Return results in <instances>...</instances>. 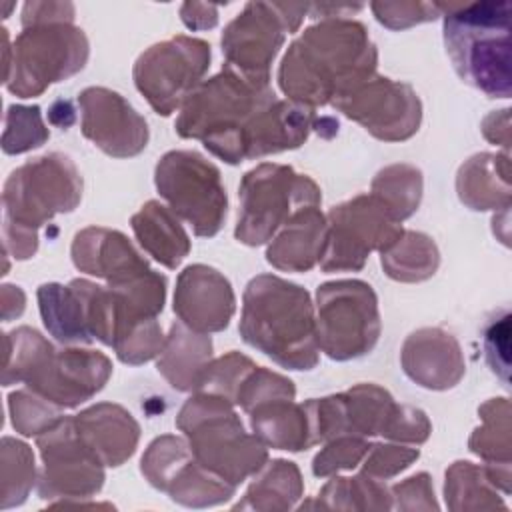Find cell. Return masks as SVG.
I'll use <instances>...</instances> for the list:
<instances>
[{
    "label": "cell",
    "mask_w": 512,
    "mask_h": 512,
    "mask_svg": "<svg viewBox=\"0 0 512 512\" xmlns=\"http://www.w3.org/2000/svg\"><path fill=\"white\" fill-rule=\"evenodd\" d=\"M420 450L400 444H370L362 460V472L376 480H388L418 460Z\"/></svg>",
    "instance_id": "7bdbcfd3"
},
{
    "label": "cell",
    "mask_w": 512,
    "mask_h": 512,
    "mask_svg": "<svg viewBox=\"0 0 512 512\" xmlns=\"http://www.w3.org/2000/svg\"><path fill=\"white\" fill-rule=\"evenodd\" d=\"M6 360L2 384L10 386L14 382H24L30 370L36 366L40 356L46 352L50 342L34 328L20 326L12 332L4 334Z\"/></svg>",
    "instance_id": "d590c367"
},
{
    "label": "cell",
    "mask_w": 512,
    "mask_h": 512,
    "mask_svg": "<svg viewBox=\"0 0 512 512\" xmlns=\"http://www.w3.org/2000/svg\"><path fill=\"white\" fill-rule=\"evenodd\" d=\"M36 480L34 454L28 444L4 436L2 438V508L18 506L26 500Z\"/></svg>",
    "instance_id": "e575fe53"
},
{
    "label": "cell",
    "mask_w": 512,
    "mask_h": 512,
    "mask_svg": "<svg viewBox=\"0 0 512 512\" xmlns=\"http://www.w3.org/2000/svg\"><path fill=\"white\" fill-rule=\"evenodd\" d=\"M236 310L234 290L224 274L206 264L186 266L174 290V314L196 332H222Z\"/></svg>",
    "instance_id": "ac0fdd59"
},
{
    "label": "cell",
    "mask_w": 512,
    "mask_h": 512,
    "mask_svg": "<svg viewBox=\"0 0 512 512\" xmlns=\"http://www.w3.org/2000/svg\"><path fill=\"white\" fill-rule=\"evenodd\" d=\"M482 424L468 440L470 452L484 460L492 482L502 494L510 492V402L490 398L478 408Z\"/></svg>",
    "instance_id": "484cf974"
},
{
    "label": "cell",
    "mask_w": 512,
    "mask_h": 512,
    "mask_svg": "<svg viewBox=\"0 0 512 512\" xmlns=\"http://www.w3.org/2000/svg\"><path fill=\"white\" fill-rule=\"evenodd\" d=\"M180 18L190 30H208L218 24V6L208 2H184Z\"/></svg>",
    "instance_id": "7dc6e473"
},
{
    "label": "cell",
    "mask_w": 512,
    "mask_h": 512,
    "mask_svg": "<svg viewBox=\"0 0 512 512\" xmlns=\"http://www.w3.org/2000/svg\"><path fill=\"white\" fill-rule=\"evenodd\" d=\"M372 192L376 198L384 202V206L392 212V216L402 222L410 218L422 200V172L412 164H392L382 168L372 184Z\"/></svg>",
    "instance_id": "d6a6232c"
},
{
    "label": "cell",
    "mask_w": 512,
    "mask_h": 512,
    "mask_svg": "<svg viewBox=\"0 0 512 512\" xmlns=\"http://www.w3.org/2000/svg\"><path fill=\"white\" fill-rule=\"evenodd\" d=\"M74 424L80 438L104 466H120L136 452L140 426L120 404H94L74 416Z\"/></svg>",
    "instance_id": "7402d4cb"
},
{
    "label": "cell",
    "mask_w": 512,
    "mask_h": 512,
    "mask_svg": "<svg viewBox=\"0 0 512 512\" xmlns=\"http://www.w3.org/2000/svg\"><path fill=\"white\" fill-rule=\"evenodd\" d=\"M212 360V340L180 320L170 326L156 368L178 392H196L202 372Z\"/></svg>",
    "instance_id": "d4e9b609"
},
{
    "label": "cell",
    "mask_w": 512,
    "mask_h": 512,
    "mask_svg": "<svg viewBox=\"0 0 512 512\" xmlns=\"http://www.w3.org/2000/svg\"><path fill=\"white\" fill-rule=\"evenodd\" d=\"M316 120L314 108L276 98L246 124L242 132V158H262L302 146Z\"/></svg>",
    "instance_id": "44dd1931"
},
{
    "label": "cell",
    "mask_w": 512,
    "mask_h": 512,
    "mask_svg": "<svg viewBox=\"0 0 512 512\" xmlns=\"http://www.w3.org/2000/svg\"><path fill=\"white\" fill-rule=\"evenodd\" d=\"M110 376L112 362L106 354L74 346L56 350L50 344L24 384L58 408H76L96 396Z\"/></svg>",
    "instance_id": "2e32d148"
},
{
    "label": "cell",
    "mask_w": 512,
    "mask_h": 512,
    "mask_svg": "<svg viewBox=\"0 0 512 512\" xmlns=\"http://www.w3.org/2000/svg\"><path fill=\"white\" fill-rule=\"evenodd\" d=\"M158 194L200 238H212L226 220L228 198L220 170L194 150L166 152L154 170Z\"/></svg>",
    "instance_id": "30bf717a"
},
{
    "label": "cell",
    "mask_w": 512,
    "mask_h": 512,
    "mask_svg": "<svg viewBox=\"0 0 512 512\" xmlns=\"http://www.w3.org/2000/svg\"><path fill=\"white\" fill-rule=\"evenodd\" d=\"M400 364L412 382L428 390L454 388L466 372L462 348L444 328L412 332L402 344Z\"/></svg>",
    "instance_id": "d6986e66"
},
{
    "label": "cell",
    "mask_w": 512,
    "mask_h": 512,
    "mask_svg": "<svg viewBox=\"0 0 512 512\" xmlns=\"http://www.w3.org/2000/svg\"><path fill=\"white\" fill-rule=\"evenodd\" d=\"M332 106L384 142L412 138L422 120V102L414 88L378 74L332 100Z\"/></svg>",
    "instance_id": "5bb4252c"
},
{
    "label": "cell",
    "mask_w": 512,
    "mask_h": 512,
    "mask_svg": "<svg viewBox=\"0 0 512 512\" xmlns=\"http://www.w3.org/2000/svg\"><path fill=\"white\" fill-rule=\"evenodd\" d=\"M274 100L270 82L248 80L224 66L186 98L174 126L180 138L202 140L220 160L240 164L246 124Z\"/></svg>",
    "instance_id": "5b68a950"
},
{
    "label": "cell",
    "mask_w": 512,
    "mask_h": 512,
    "mask_svg": "<svg viewBox=\"0 0 512 512\" xmlns=\"http://www.w3.org/2000/svg\"><path fill=\"white\" fill-rule=\"evenodd\" d=\"M48 138L50 132L42 122L40 106H8L2 134V150L6 154H24L42 146Z\"/></svg>",
    "instance_id": "8d00e7d4"
},
{
    "label": "cell",
    "mask_w": 512,
    "mask_h": 512,
    "mask_svg": "<svg viewBox=\"0 0 512 512\" xmlns=\"http://www.w3.org/2000/svg\"><path fill=\"white\" fill-rule=\"evenodd\" d=\"M252 432L270 448L300 452L312 446L310 424L302 404L294 398H276L254 406L250 412Z\"/></svg>",
    "instance_id": "83f0119b"
},
{
    "label": "cell",
    "mask_w": 512,
    "mask_h": 512,
    "mask_svg": "<svg viewBox=\"0 0 512 512\" xmlns=\"http://www.w3.org/2000/svg\"><path fill=\"white\" fill-rule=\"evenodd\" d=\"M484 354L490 370L502 378L508 386L510 372V314L502 312L500 318L492 320L484 332Z\"/></svg>",
    "instance_id": "ee69618b"
},
{
    "label": "cell",
    "mask_w": 512,
    "mask_h": 512,
    "mask_svg": "<svg viewBox=\"0 0 512 512\" xmlns=\"http://www.w3.org/2000/svg\"><path fill=\"white\" fill-rule=\"evenodd\" d=\"M46 22H74L70 2H26L22 8V28Z\"/></svg>",
    "instance_id": "bcb514c9"
},
{
    "label": "cell",
    "mask_w": 512,
    "mask_h": 512,
    "mask_svg": "<svg viewBox=\"0 0 512 512\" xmlns=\"http://www.w3.org/2000/svg\"><path fill=\"white\" fill-rule=\"evenodd\" d=\"M290 26L278 2H248L222 32L226 66L248 80L270 82V66Z\"/></svg>",
    "instance_id": "9a60e30c"
},
{
    "label": "cell",
    "mask_w": 512,
    "mask_h": 512,
    "mask_svg": "<svg viewBox=\"0 0 512 512\" xmlns=\"http://www.w3.org/2000/svg\"><path fill=\"white\" fill-rule=\"evenodd\" d=\"M70 254L80 272L104 278L110 286L130 282L152 270L122 232L104 226L80 230L72 240Z\"/></svg>",
    "instance_id": "ffe728a7"
},
{
    "label": "cell",
    "mask_w": 512,
    "mask_h": 512,
    "mask_svg": "<svg viewBox=\"0 0 512 512\" xmlns=\"http://www.w3.org/2000/svg\"><path fill=\"white\" fill-rule=\"evenodd\" d=\"M238 222L234 236L246 246L270 242L302 208L322 202L320 186L286 164L262 162L248 170L238 186Z\"/></svg>",
    "instance_id": "52a82bcc"
},
{
    "label": "cell",
    "mask_w": 512,
    "mask_h": 512,
    "mask_svg": "<svg viewBox=\"0 0 512 512\" xmlns=\"http://www.w3.org/2000/svg\"><path fill=\"white\" fill-rule=\"evenodd\" d=\"M316 340L332 360L344 362L374 350L382 322L378 298L364 280H332L316 290Z\"/></svg>",
    "instance_id": "9c48e42d"
},
{
    "label": "cell",
    "mask_w": 512,
    "mask_h": 512,
    "mask_svg": "<svg viewBox=\"0 0 512 512\" xmlns=\"http://www.w3.org/2000/svg\"><path fill=\"white\" fill-rule=\"evenodd\" d=\"M36 296L42 322L60 344L80 346L94 340L86 328L82 298L72 284L48 282L38 286Z\"/></svg>",
    "instance_id": "f1b7e54d"
},
{
    "label": "cell",
    "mask_w": 512,
    "mask_h": 512,
    "mask_svg": "<svg viewBox=\"0 0 512 512\" xmlns=\"http://www.w3.org/2000/svg\"><path fill=\"white\" fill-rule=\"evenodd\" d=\"M294 396H296V388L290 378L276 374L268 368L254 366L238 388L236 404L242 406L246 412H250L254 406L262 402L276 400V398H294Z\"/></svg>",
    "instance_id": "60d3db41"
},
{
    "label": "cell",
    "mask_w": 512,
    "mask_h": 512,
    "mask_svg": "<svg viewBox=\"0 0 512 512\" xmlns=\"http://www.w3.org/2000/svg\"><path fill=\"white\" fill-rule=\"evenodd\" d=\"M378 50L362 22L324 18L308 26L278 68L280 90L296 104H332L376 74Z\"/></svg>",
    "instance_id": "6da1fadb"
},
{
    "label": "cell",
    "mask_w": 512,
    "mask_h": 512,
    "mask_svg": "<svg viewBox=\"0 0 512 512\" xmlns=\"http://www.w3.org/2000/svg\"><path fill=\"white\" fill-rule=\"evenodd\" d=\"M508 112H510L508 108L492 112L482 122L484 138L490 140L492 144L502 146L504 152H508V146H510V114Z\"/></svg>",
    "instance_id": "c3c4849f"
},
{
    "label": "cell",
    "mask_w": 512,
    "mask_h": 512,
    "mask_svg": "<svg viewBox=\"0 0 512 512\" xmlns=\"http://www.w3.org/2000/svg\"><path fill=\"white\" fill-rule=\"evenodd\" d=\"M254 366L256 364L248 356L232 350V352L208 362L206 370L200 376L196 392L216 394V396H222V398L230 400L232 404H236L238 388Z\"/></svg>",
    "instance_id": "74e56055"
},
{
    "label": "cell",
    "mask_w": 512,
    "mask_h": 512,
    "mask_svg": "<svg viewBox=\"0 0 512 512\" xmlns=\"http://www.w3.org/2000/svg\"><path fill=\"white\" fill-rule=\"evenodd\" d=\"M326 214L318 206L298 210L270 240L266 260L276 270L308 272L322 256L326 242Z\"/></svg>",
    "instance_id": "603a6c76"
},
{
    "label": "cell",
    "mask_w": 512,
    "mask_h": 512,
    "mask_svg": "<svg viewBox=\"0 0 512 512\" xmlns=\"http://www.w3.org/2000/svg\"><path fill=\"white\" fill-rule=\"evenodd\" d=\"M390 490L382 484V480H376L368 476L366 472H360L352 478H332L318 494V502L322 508H378L388 510L392 508L390 502Z\"/></svg>",
    "instance_id": "836d02e7"
},
{
    "label": "cell",
    "mask_w": 512,
    "mask_h": 512,
    "mask_svg": "<svg viewBox=\"0 0 512 512\" xmlns=\"http://www.w3.org/2000/svg\"><path fill=\"white\" fill-rule=\"evenodd\" d=\"M444 496L450 510L506 508L488 470L468 460H458L446 470Z\"/></svg>",
    "instance_id": "1f68e13d"
},
{
    "label": "cell",
    "mask_w": 512,
    "mask_h": 512,
    "mask_svg": "<svg viewBox=\"0 0 512 512\" xmlns=\"http://www.w3.org/2000/svg\"><path fill=\"white\" fill-rule=\"evenodd\" d=\"M176 426L184 432L194 458L238 486L268 462L266 444L244 430L234 404L222 396L194 392L176 416Z\"/></svg>",
    "instance_id": "8992f818"
},
{
    "label": "cell",
    "mask_w": 512,
    "mask_h": 512,
    "mask_svg": "<svg viewBox=\"0 0 512 512\" xmlns=\"http://www.w3.org/2000/svg\"><path fill=\"white\" fill-rule=\"evenodd\" d=\"M82 134L112 158H132L148 144V124L118 92L90 86L78 94Z\"/></svg>",
    "instance_id": "e0dca14e"
},
{
    "label": "cell",
    "mask_w": 512,
    "mask_h": 512,
    "mask_svg": "<svg viewBox=\"0 0 512 512\" xmlns=\"http://www.w3.org/2000/svg\"><path fill=\"white\" fill-rule=\"evenodd\" d=\"M456 192L470 210H508L510 188V156L480 152L470 156L456 174Z\"/></svg>",
    "instance_id": "cb8c5ba5"
},
{
    "label": "cell",
    "mask_w": 512,
    "mask_h": 512,
    "mask_svg": "<svg viewBox=\"0 0 512 512\" xmlns=\"http://www.w3.org/2000/svg\"><path fill=\"white\" fill-rule=\"evenodd\" d=\"M370 450V442L362 436H336L326 442V446L314 456L312 460V472L318 478H326L332 474H338L340 470H352L356 468L366 452Z\"/></svg>",
    "instance_id": "ab89813d"
},
{
    "label": "cell",
    "mask_w": 512,
    "mask_h": 512,
    "mask_svg": "<svg viewBox=\"0 0 512 512\" xmlns=\"http://www.w3.org/2000/svg\"><path fill=\"white\" fill-rule=\"evenodd\" d=\"M8 408L12 416V426L16 432L24 436H38L48 426H52L58 418L62 408L48 402L40 394L28 390H18L8 396Z\"/></svg>",
    "instance_id": "f35d334b"
},
{
    "label": "cell",
    "mask_w": 512,
    "mask_h": 512,
    "mask_svg": "<svg viewBox=\"0 0 512 512\" xmlns=\"http://www.w3.org/2000/svg\"><path fill=\"white\" fill-rule=\"evenodd\" d=\"M82 198V176L74 162L52 152L12 170L2 192L4 248L16 260L38 250V228L56 214L72 212Z\"/></svg>",
    "instance_id": "277c9868"
},
{
    "label": "cell",
    "mask_w": 512,
    "mask_h": 512,
    "mask_svg": "<svg viewBox=\"0 0 512 512\" xmlns=\"http://www.w3.org/2000/svg\"><path fill=\"white\" fill-rule=\"evenodd\" d=\"M38 448L44 462L38 482V496L88 498L104 486V464L80 438L74 416H60L38 434Z\"/></svg>",
    "instance_id": "4fadbf2b"
},
{
    "label": "cell",
    "mask_w": 512,
    "mask_h": 512,
    "mask_svg": "<svg viewBox=\"0 0 512 512\" xmlns=\"http://www.w3.org/2000/svg\"><path fill=\"white\" fill-rule=\"evenodd\" d=\"M370 10L390 30H404L442 16L440 2H372Z\"/></svg>",
    "instance_id": "b9f144b4"
},
{
    "label": "cell",
    "mask_w": 512,
    "mask_h": 512,
    "mask_svg": "<svg viewBox=\"0 0 512 512\" xmlns=\"http://www.w3.org/2000/svg\"><path fill=\"white\" fill-rule=\"evenodd\" d=\"M302 476L294 462L272 460L266 462L258 476L248 486L244 500L234 508L250 510H288L302 496Z\"/></svg>",
    "instance_id": "f546056e"
},
{
    "label": "cell",
    "mask_w": 512,
    "mask_h": 512,
    "mask_svg": "<svg viewBox=\"0 0 512 512\" xmlns=\"http://www.w3.org/2000/svg\"><path fill=\"white\" fill-rule=\"evenodd\" d=\"M328 230L320 256L324 272H358L370 252L388 250L404 232L392 212L374 194H358L326 214Z\"/></svg>",
    "instance_id": "8fae6325"
},
{
    "label": "cell",
    "mask_w": 512,
    "mask_h": 512,
    "mask_svg": "<svg viewBox=\"0 0 512 512\" xmlns=\"http://www.w3.org/2000/svg\"><path fill=\"white\" fill-rule=\"evenodd\" d=\"M242 340L282 368L312 370L318 364L316 312L310 294L280 276H254L242 296Z\"/></svg>",
    "instance_id": "7a4b0ae2"
},
{
    "label": "cell",
    "mask_w": 512,
    "mask_h": 512,
    "mask_svg": "<svg viewBox=\"0 0 512 512\" xmlns=\"http://www.w3.org/2000/svg\"><path fill=\"white\" fill-rule=\"evenodd\" d=\"M390 496L396 500L392 502V508H438L434 500V490L430 476L426 472H420L416 476L406 478L404 482L396 484L390 490Z\"/></svg>",
    "instance_id": "f6af8a7d"
},
{
    "label": "cell",
    "mask_w": 512,
    "mask_h": 512,
    "mask_svg": "<svg viewBox=\"0 0 512 512\" xmlns=\"http://www.w3.org/2000/svg\"><path fill=\"white\" fill-rule=\"evenodd\" d=\"M384 272L398 282H422L436 274L440 252L428 234L404 230L402 236L380 254Z\"/></svg>",
    "instance_id": "4dcf8cb0"
},
{
    "label": "cell",
    "mask_w": 512,
    "mask_h": 512,
    "mask_svg": "<svg viewBox=\"0 0 512 512\" xmlns=\"http://www.w3.org/2000/svg\"><path fill=\"white\" fill-rule=\"evenodd\" d=\"M208 66L210 44L202 38L178 34L144 50L132 76L152 110L170 116L202 84Z\"/></svg>",
    "instance_id": "7c38bea8"
},
{
    "label": "cell",
    "mask_w": 512,
    "mask_h": 512,
    "mask_svg": "<svg viewBox=\"0 0 512 512\" xmlns=\"http://www.w3.org/2000/svg\"><path fill=\"white\" fill-rule=\"evenodd\" d=\"M138 244L162 266L174 270L190 252V238L178 216L158 200H148L130 218Z\"/></svg>",
    "instance_id": "4316f807"
},
{
    "label": "cell",
    "mask_w": 512,
    "mask_h": 512,
    "mask_svg": "<svg viewBox=\"0 0 512 512\" xmlns=\"http://www.w3.org/2000/svg\"><path fill=\"white\" fill-rule=\"evenodd\" d=\"M88 54V38L74 22L26 26L14 40L4 84L18 98L40 96L50 84L80 72Z\"/></svg>",
    "instance_id": "ba28073f"
},
{
    "label": "cell",
    "mask_w": 512,
    "mask_h": 512,
    "mask_svg": "<svg viewBox=\"0 0 512 512\" xmlns=\"http://www.w3.org/2000/svg\"><path fill=\"white\" fill-rule=\"evenodd\" d=\"M446 54L462 82L488 98H510L512 52L508 0L440 2Z\"/></svg>",
    "instance_id": "3957f363"
}]
</instances>
